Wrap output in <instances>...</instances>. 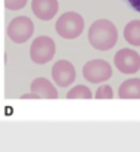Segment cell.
I'll list each match as a JSON object with an SVG mask.
<instances>
[{
	"instance_id": "1",
	"label": "cell",
	"mask_w": 140,
	"mask_h": 152,
	"mask_svg": "<svg viewBox=\"0 0 140 152\" xmlns=\"http://www.w3.org/2000/svg\"><path fill=\"white\" fill-rule=\"evenodd\" d=\"M117 27L108 19H97L89 28V42L96 50H109L117 45Z\"/></svg>"
},
{
	"instance_id": "2",
	"label": "cell",
	"mask_w": 140,
	"mask_h": 152,
	"mask_svg": "<svg viewBox=\"0 0 140 152\" xmlns=\"http://www.w3.org/2000/svg\"><path fill=\"white\" fill-rule=\"evenodd\" d=\"M84 30V19L77 12H65L56 21V33L62 39H77Z\"/></svg>"
},
{
	"instance_id": "3",
	"label": "cell",
	"mask_w": 140,
	"mask_h": 152,
	"mask_svg": "<svg viewBox=\"0 0 140 152\" xmlns=\"http://www.w3.org/2000/svg\"><path fill=\"white\" fill-rule=\"evenodd\" d=\"M34 33V24L28 16H16L7 24V37L18 45H22L31 39Z\"/></svg>"
},
{
	"instance_id": "4",
	"label": "cell",
	"mask_w": 140,
	"mask_h": 152,
	"mask_svg": "<svg viewBox=\"0 0 140 152\" xmlns=\"http://www.w3.org/2000/svg\"><path fill=\"white\" fill-rule=\"evenodd\" d=\"M55 52H56V43L53 42V39L49 36H40L34 39V42L31 43L30 56L34 64L42 65L52 61V58L55 56Z\"/></svg>"
},
{
	"instance_id": "5",
	"label": "cell",
	"mask_w": 140,
	"mask_h": 152,
	"mask_svg": "<svg viewBox=\"0 0 140 152\" xmlns=\"http://www.w3.org/2000/svg\"><path fill=\"white\" fill-rule=\"evenodd\" d=\"M83 77L89 83H105L112 77V66L103 59H92L83 66Z\"/></svg>"
},
{
	"instance_id": "6",
	"label": "cell",
	"mask_w": 140,
	"mask_h": 152,
	"mask_svg": "<svg viewBox=\"0 0 140 152\" xmlns=\"http://www.w3.org/2000/svg\"><path fill=\"white\" fill-rule=\"evenodd\" d=\"M115 66L122 74H134L140 69V55L133 49H121L115 53Z\"/></svg>"
},
{
	"instance_id": "7",
	"label": "cell",
	"mask_w": 140,
	"mask_h": 152,
	"mask_svg": "<svg viewBox=\"0 0 140 152\" xmlns=\"http://www.w3.org/2000/svg\"><path fill=\"white\" fill-rule=\"evenodd\" d=\"M75 68L69 61L61 59L56 61L55 65L52 66V78L59 87H66L71 86L75 80Z\"/></svg>"
},
{
	"instance_id": "8",
	"label": "cell",
	"mask_w": 140,
	"mask_h": 152,
	"mask_svg": "<svg viewBox=\"0 0 140 152\" xmlns=\"http://www.w3.org/2000/svg\"><path fill=\"white\" fill-rule=\"evenodd\" d=\"M31 10L39 19L50 21L58 13L59 3H58V0H33L31 1Z\"/></svg>"
},
{
	"instance_id": "9",
	"label": "cell",
	"mask_w": 140,
	"mask_h": 152,
	"mask_svg": "<svg viewBox=\"0 0 140 152\" xmlns=\"http://www.w3.org/2000/svg\"><path fill=\"white\" fill-rule=\"evenodd\" d=\"M30 92L37 93L42 99H56L58 98V90L55 89L53 83L46 80V78H42V77L40 78H36L31 83Z\"/></svg>"
},
{
	"instance_id": "10",
	"label": "cell",
	"mask_w": 140,
	"mask_h": 152,
	"mask_svg": "<svg viewBox=\"0 0 140 152\" xmlns=\"http://www.w3.org/2000/svg\"><path fill=\"white\" fill-rule=\"evenodd\" d=\"M120 99H140V78H128L118 87Z\"/></svg>"
},
{
	"instance_id": "11",
	"label": "cell",
	"mask_w": 140,
	"mask_h": 152,
	"mask_svg": "<svg viewBox=\"0 0 140 152\" xmlns=\"http://www.w3.org/2000/svg\"><path fill=\"white\" fill-rule=\"evenodd\" d=\"M124 39L131 46H140V21L133 19L124 27Z\"/></svg>"
},
{
	"instance_id": "12",
	"label": "cell",
	"mask_w": 140,
	"mask_h": 152,
	"mask_svg": "<svg viewBox=\"0 0 140 152\" xmlns=\"http://www.w3.org/2000/svg\"><path fill=\"white\" fill-rule=\"evenodd\" d=\"M92 96H93L92 90L87 86H81V84L72 87L66 95L68 99H92Z\"/></svg>"
},
{
	"instance_id": "13",
	"label": "cell",
	"mask_w": 140,
	"mask_h": 152,
	"mask_svg": "<svg viewBox=\"0 0 140 152\" xmlns=\"http://www.w3.org/2000/svg\"><path fill=\"white\" fill-rule=\"evenodd\" d=\"M112 96H114V90L109 84L99 86L96 90V95H94L96 99H112Z\"/></svg>"
},
{
	"instance_id": "14",
	"label": "cell",
	"mask_w": 140,
	"mask_h": 152,
	"mask_svg": "<svg viewBox=\"0 0 140 152\" xmlns=\"http://www.w3.org/2000/svg\"><path fill=\"white\" fill-rule=\"evenodd\" d=\"M3 4L9 10H19L27 4V0H3Z\"/></svg>"
},
{
	"instance_id": "15",
	"label": "cell",
	"mask_w": 140,
	"mask_h": 152,
	"mask_svg": "<svg viewBox=\"0 0 140 152\" xmlns=\"http://www.w3.org/2000/svg\"><path fill=\"white\" fill-rule=\"evenodd\" d=\"M127 3L130 4L131 9H134L136 12L140 13V0H127Z\"/></svg>"
},
{
	"instance_id": "16",
	"label": "cell",
	"mask_w": 140,
	"mask_h": 152,
	"mask_svg": "<svg viewBox=\"0 0 140 152\" xmlns=\"http://www.w3.org/2000/svg\"><path fill=\"white\" fill-rule=\"evenodd\" d=\"M21 99H42L37 93H33V92H30V93H27V95H22L21 96Z\"/></svg>"
}]
</instances>
